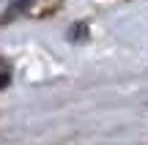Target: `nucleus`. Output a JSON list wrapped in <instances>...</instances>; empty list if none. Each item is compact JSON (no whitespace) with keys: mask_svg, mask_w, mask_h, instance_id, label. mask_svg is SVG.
Returning a JSON list of instances; mask_svg holds the SVG:
<instances>
[{"mask_svg":"<svg viewBox=\"0 0 148 145\" xmlns=\"http://www.w3.org/2000/svg\"><path fill=\"white\" fill-rule=\"evenodd\" d=\"M8 80H11V69H8V66L3 63V60H0V88H3V85H5Z\"/></svg>","mask_w":148,"mask_h":145,"instance_id":"nucleus-1","label":"nucleus"}]
</instances>
